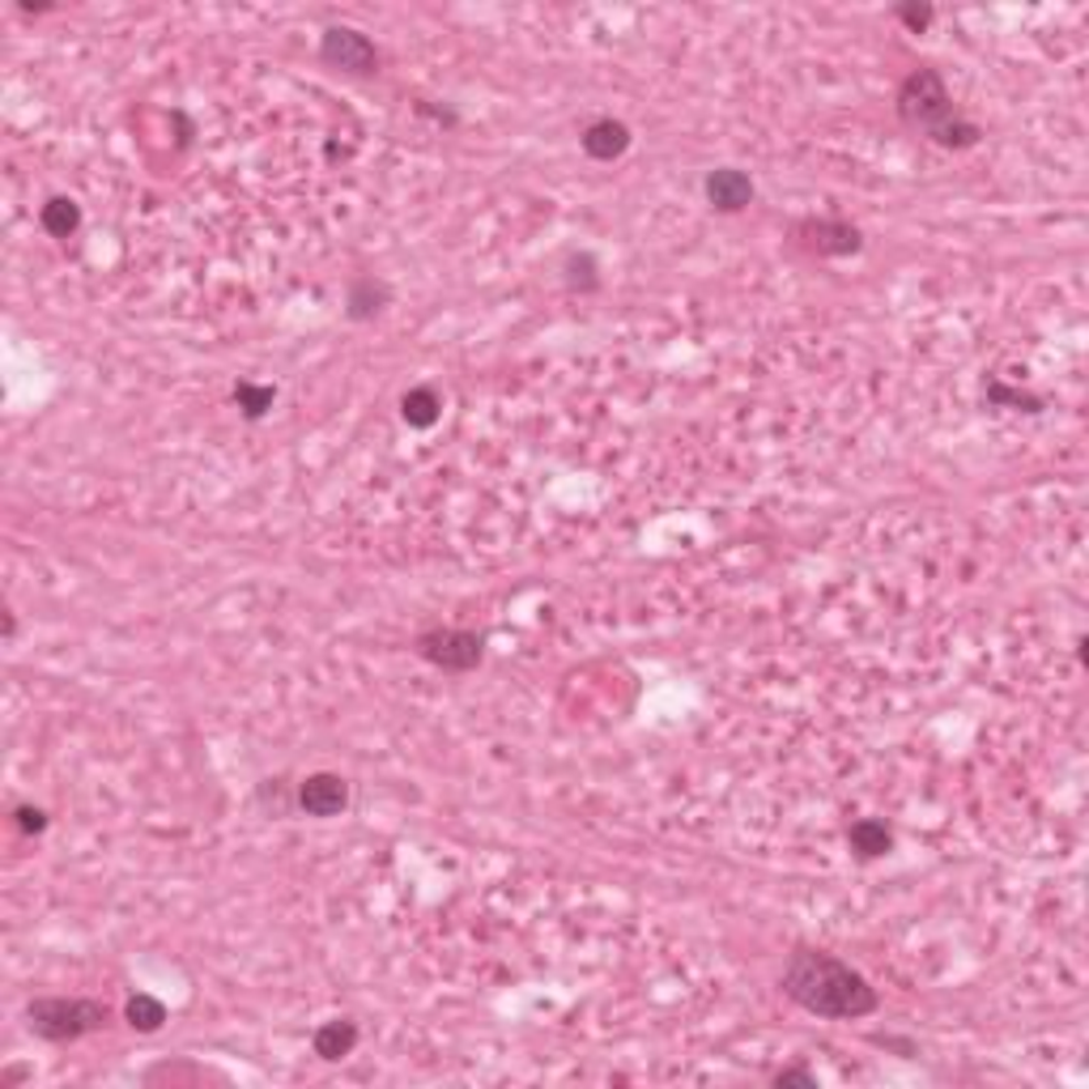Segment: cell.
<instances>
[{
    "label": "cell",
    "mask_w": 1089,
    "mask_h": 1089,
    "mask_svg": "<svg viewBox=\"0 0 1089 1089\" xmlns=\"http://www.w3.org/2000/svg\"><path fill=\"white\" fill-rule=\"evenodd\" d=\"M894 18H898L903 26L911 30V34H923V30L932 26L937 9H932V4H915V0H911V4H898V9H894Z\"/></svg>",
    "instance_id": "d6986e66"
},
{
    "label": "cell",
    "mask_w": 1089,
    "mask_h": 1089,
    "mask_svg": "<svg viewBox=\"0 0 1089 1089\" xmlns=\"http://www.w3.org/2000/svg\"><path fill=\"white\" fill-rule=\"evenodd\" d=\"M387 302H392V286H387L383 277L362 273V277L350 281V290H345V316H350L354 324H366V320L380 316Z\"/></svg>",
    "instance_id": "30bf717a"
},
{
    "label": "cell",
    "mask_w": 1089,
    "mask_h": 1089,
    "mask_svg": "<svg viewBox=\"0 0 1089 1089\" xmlns=\"http://www.w3.org/2000/svg\"><path fill=\"white\" fill-rule=\"evenodd\" d=\"M295 804L307 818H341L350 809V783L337 770H316L295 783Z\"/></svg>",
    "instance_id": "52a82bcc"
},
{
    "label": "cell",
    "mask_w": 1089,
    "mask_h": 1089,
    "mask_svg": "<svg viewBox=\"0 0 1089 1089\" xmlns=\"http://www.w3.org/2000/svg\"><path fill=\"white\" fill-rule=\"evenodd\" d=\"M894 111L911 132L928 137L932 146L953 149V153L974 149L983 141V128L958 111V103H953V94L937 68H911L894 94Z\"/></svg>",
    "instance_id": "7a4b0ae2"
},
{
    "label": "cell",
    "mask_w": 1089,
    "mask_h": 1089,
    "mask_svg": "<svg viewBox=\"0 0 1089 1089\" xmlns=\"http://www.w3.org/2000/svg\"><path fill=\"white\" fill-rule=\"evenodd\" d=\"M26 1026L43 1043H77L111 1026V1004L94 996H34L26 1004Z\"/></svg>",
    "instance_id": "3957f363"
},
{
    "label": "cell",
    "mask_w": 1089,
    "mask_h": 1089,
    "mask_svg": "<svg viewBox=\"0 0 1089 1089\" xmlns=\"http://www.w3.org/2000/svg\"><path fill=\"white\" fill-rule=\"evenodd\" d=\"M703 192H707V205L715 209V213H745V209L754 205V196H758L754 179L745 175V171H736V167H715V171H707Z\"/></svg>",
    "instance_id": "ba28073f"
},
{
    "label": "cell",
    "mask_w": 1089,
    "mask_h": 1089,
    "mask_svg": "<svg viewBox=\"0 0 1089 1089\" xmlns=\"http://www.w3.org/2000/svg\"><path fill=\"white\" fill-rule=\"evenodd\" d=\"M235 405L247 421H265L268 409L277 405V387L273 383H256V380H238L235 383Z\"/></svg>",
    "instance_id": "2e32d148"
},
{
    "label": "cell",
    "mask_w": 1089,
    "mask_h": 1089,
    "mask_svg": "<svg viewBox=\"0 0 1089 1089\" xmlns=\"http://www.w3.org/2000/svg\"><path fill=\"white\" fill-rule=\"evenodd\" d=\"M413 651L442 673H472L485 660V634L460 626H430L413 639Z\"/></svg>",
    "instance_id": "277c9868"
},
{
    "label": "cell",
    "mask_w": 1089,
    "mask_h": 1089,
    "mask_svg": "<svg viewBox=\"0 0 1089 1089\" xmlns=\"http://www.w3.org/2000/svg\"><path fill=\"white\" fill-rule=\"evenodd\" d=\"M354 1047H357V1026L350 1017H332V1022H324L320 1031L311 1034V1051L328 1064L354 1056Z\"/></svg>",
    "instance_id": "8fae6325"
},
{
    "label": "cell",
    "mask_w": 1089,
    "mask_h": 1089,
    "mask_svg": "<svg viewBox=\"0 0 1089 1089\" xmlns=\"http://www.w3.org/2000/svg\"><path fill=\"white\" fill-rule=\"evenodd\" d=\"M320 60L350 77H375L383 68V52L375 47V39L357 26H328L320 34Z\"/></svg>",
    "instance_id": "8992f818"
},
{
    "label": "cell",
    "mask_w": 1089,
    "mask_h": 1089,
    "mask_svg": "<svg viewBox=\"0 0 1089 1089\" xmlns=\"http://www.w3.org/2000/svg\"><path fill=\"white\" fill-rule=\"evenodd\" d=\"M39 226L52 238H73L82 231V205L68 201V196H52L47 205L39 209Z\"/></svg>",
    "instance_id": "5bb4252c"
},
{
    "label": "cell",
    "mask_w": 1089,
    "mask_h": 1089,
    "mask_svg": "<svg viewBox=\"0 0 1089 1089\" xmlns=\"http://www.w3.org/2000/svg\"><path fill=\"white\" fill-rule=\"evenodd\" d=\"M52 4H34V0H22V13H47Z\"/></svg>",
    "instance_id": "484cf974"
},
{
    "label": "cell",
    "mask_w": 1089,
    "mask_h": 1089,
    "mask_svg": "<svg viewBox=\"0 0 1089 1089\" xmlns=\"http://www.w3.org/2000/svg\"><path fill=\"white\" fill-rule=\"evenodd\" d=\"M401 417H405L409 430H430V426H439L442 417V396L430 383H417L401 396Z\"/></svg>",
    "instance_id": "7c38bea8"
},
{
    "label": "cell",
    "mask_w": 1089,
    "mask_h": 1089,
    "mask_svg": "<svg viewBox=\"0 0 1089 1089\" xmlns=\"http://www.w3.org/2000/svg\"><path fill=\"white\" fill-rule=\"evenodd\" d=\"M779 987L792 1004H800L813 1017H825V1022H855V1017H873L882 1008L877 987L855 971L852 962H843L825 949H809V944H800L788 958Z\"/></svg>",
    "instance_id": "6da1fadb"
},
{
    "label": "cell",
    "mask_w": 1089,
    "mask_h": 1089,
    "mask_svg": "<svg viewBox=\"0 0 1089 1089\" xmlns=\"http://www.w3.org/2000/svg\"><path fill=\"white\" fill-rule=\"evenodd\" d=\"M847 847H852L860 860H882V855L894 852V830L882 822V818H860L847 830Z\"/></svg>",
    "instance_id": "4fadbf2b"
},
{
    "label": "cell",
    "mask_w": 1089,
    "mask_h": 1089,
    "mask_svg": "<svg viewBox=\"0 0 1089 1089\" xmlns=\"http://www.w3.org/2000/svg\"><path fill=\"white\" fill-rule=\"evenodd\" d=\"M873 1043H877V1047H894V1051H898L903 1060H911V1056H915V1043H911V1038H894V1034H873Z\"/></svg>",
    "instance_id": "603a6c76"
},
{
    "label": "cell",
    "mask_w": 1089,
    "mask_h": 1089,
    "mask_svg": "<svg viewBox=\"0 0 1089 1089\" xmlns=\"http://www.w3.org/2000/svg\"><path fill=\"white\" fill-rule=\"evenodd\" d=\"M562 281L575 295H596L600 290V265H596V256L591 252H570L566 265H562Z\"/></svg>",
    "instance_id": "e0dca14e"
},
{
    "label": "cell",
    "mask_w": 1089,
    "mask_h": 1089,
    "mask_svg": "<svg viewBox=\"0 0 1089 1089\" xmlns=\"http://www.w3.org/2000/svg\"><path fill=\"white\" fill-rule=\"evenodd\" d=\"M630 141H634L630 124H626V119H613V116L591 119L588 128L579 132V146H584V153H588L591 162H618L621 153L630 149Z\"/></svg>",
    "instance_id": "9c48e42d"
},
{
    "label": "cell",
    "mask_w": 1089,
    "mask_h": 1089,
    "mask_svg": "<svg viewBox=\"0 0 1089 1089\" xmlns=\"http://www.w3.org/2000/svg\"><path fill=\"white\" fill-rule=\"evenodd\" d=\"M18 634V618H13V609H4V639H13Z\"/></svg>",
    "instance_id": "d4e9b609"
},
{
    "label": "cell",
    "mask_w": 1089,
    "mask_h": 1089,
    "mask_svg": "<svg viewBox=\"0 0 1089 1089\" xmlns=\"http://www.w3.org/2000/svg\"><path fill=\"white\" fill-rule=\"evenodd\" d=\"M13 825H18L26 839H34V834H43V830L52 825V818H47V809H39V804H18V809H13Z\"/></svg>",
    "instance_id": "ffe728a7"
},
{
    "label": "cell",
    "mask_w": 1089,
    "mask_h": 1089,
    "mask_svg": "<svg viewBox=\"0 0 1089 1089\" xmlns=\"http://www.w3.org/2000/svg\"><path fill=\"white\" fill-rule=\"evenodd\" d=\"M413 111H417V116H426V119H435V124H442V128H456V124H460V116H456L451 107H435V103H426V98H417V103H413Z\"/></svg>",
    "instance_id": "7402d4cb"
},
{
    "label": "cell",
    "mask_w": 1089,
    "mask_h": 1089,
    "mask_svg": "<svg viewBox=\"0 0 1089 1089\" xmlns=\"http://www.w3.org/2000/svg\"><path fill=\"white\" fill-rule=\"evenodd\" d=\"M124 1022L137 1034H158L167 1026V1004L158 1001V996H149V992H132L124 1001Z\"/></svg>",
    "instance_id": "9a60e30c"
},
{
    "label": "cell",
    "mask_w": 1089,
    "mask_h": 1089,
    "mask_svg": "<svg viewBox=\"0 0 1089 1089\" xmlns=\"http://www.w3.org/2000/svg\"><path fill=\"white\" fill-rule=\"evenodd\" d=\"M171 119L179 124V149H188V141H192V128H188V116L183 111H171Z\"/></svg>",
    "instance_id": "cb8c5ba5"
},
{
    "label": "cell",
    "mask_w": 1089,
    "mask_h": 1089,
    "mask_svg": "<svg viewBox=\"0 0 1089 1089\" xmlns=\"http://www.w3.org/2000/svg\"><path fill=\"white\" fill-rule=\"evenodd\" d=\"M792 238L800 252L822 256V260H847L864 252V231L847 217H800L792 226Z\"/></svg>",
    "instance_id": "5b68a950"
},
{
    "label": "cell",
    "mask_w": 1089,
    "mask_h": 1089,
    "mask_svg": "<svg viewBox=\"0 0 1089 1089\" xmlns=\"http://www.w3.org/2000/svg\"><path fill=\"white\" fill-rule=\"evenodd\" d=\"M983 396H987V405H992V409L1043 413V396H1034V392H1022V387H1008L1004 380H987Z\"/></svg>",
    "instance_id": "ac0fdd59"
},
{
    "label": "cell",
    "mask_w": 1089,
    "mask_h": 1089,
    "mask_svg": "<svg viewBox=\"0 0 1089 1089\" xmlns=\"http://www.w3.org/2000/svg\"><path fill=\"white\" fill-rule=\"evenodd\" d=\"M770 1081H775L779 1089H788V1086L818 1089V1072H813V1068H779V1072H775Z\"/></svg>",
    "instance_id": "44dd1931"
}]
</instances>
